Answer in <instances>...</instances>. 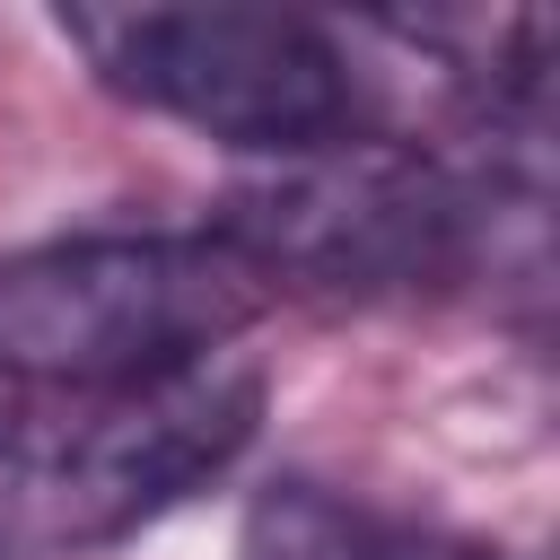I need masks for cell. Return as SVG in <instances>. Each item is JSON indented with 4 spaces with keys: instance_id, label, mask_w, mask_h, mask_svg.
I'll use <instances>...</instances> for the list:
<instances>
[{
    "instance_id": "3957f363",
    "label": "cell",
    "mask_w": 560,
    "mask_h": 560,
    "mask_svg": "<svg viewBox=\"0 0 560 560\" xmlns=\"http://www.w3.org/2000/svg\"><path fill=\"white\" fill-rule=\"evenodd\" d=\"M219 245H236L271 298L280 289H420L455 280L481 236V192L402 140H332L306 158H280L228 210L210 219Z\"/></svg>"
},
{
    "instance_id": "277c9868",
    "label": "cell",
    "mask_w": 560,
    "mask_h": 560,
    "mask_svg": "<svg viewBox=\"0 0 560 560\" xmlns=\"http://www.w3.org/2000/svg\"><path fill=\"white\" fill-rule=\"evenodd\" d=\"M254 420L262 376L236 359H201L105 402H61L52 429L0 464V542H114L228 472Z\"/></svg>"
},
{
    "instance_id": "7a4b0ae2",
    "label": "cell",
    "mask_w": 560,
    "mask_h": 560,
    "mask_svg": "<svg viewBox=\"0 0 560 560\" xmlns=\"http://www.w3.org/2000/svg\"><path fill=\"white\" fill-rule=\"evenodd\" d=\"M52 26L96 70V88H114L140 114H166L219 149H254L280 166V158L359 140V105H368L359 52L298 9L105 0V9H61Z\"/></svg>"
},
{
    "instance_id": "5b68a950",
    "label": "cell",
    "mask_w": 560,
    "mask_h": 560,
    "mask_svg": "<svg viewBox=\"0 0 560 560\" xmlns=\"http://www.w3.org/2000/svg\"><path fill=\"white\" fill-rule=\"evenodd\" d=\"M236 560H499L472 534L420 525V516H385L368 499L315 490V481H280L245 508Z\"/></svg>"
},
{
    "instance_id": "8992f818",
    "label": "cell",
    "mask_w": 560,
    "mask_h": 560,
    "mask_svg": "<svg viewBox=\"0 0 560 560\" xmlns=\"http://www.w3.org/2000/svg\"><path fill=\"white\" fill-rule=\"evenodd\" d=\"M52 411H61V402H35V394H18V385L0 376V464H9V455H26V446L52 429Z\"/></svg>"
},
{
    "instance_id": "6da1fadb",
    "label": "cell",
    "mask_w": 560,
    "mask_h": 560,
    "mask_svg": "<svg viewBox=\"0 0 560 560\" xmlns=\"http://www.w3.org/2000/svg\"><path fill=\"white\" fill-rule=\"evenodd\" d=\"M271 306V280L210 228H96L0 254V376L35 402H105L201 359Z\"/></svg>"
}]
</instances>
